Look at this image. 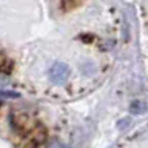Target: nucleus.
<instances>
[{"label": "nucleus", "mask_w": 148, "mask_h": 148, "mask_svg": "<svg viewBox=\"0 0 148 148\" xmlns=\"http://www.w3.org/2000/svg\"><path fill=\"white\" fill-rule=\"evenodd\" d=\"M79 2H80V0H60V6L68 11V9H71L73 6H76Z\"/></svg>", "instance_id": "20e7f679"}, {"label": "nucleus", "mask_w": 148, "mask_h": 148, "mask_svg": "<svg viewBox=\"0 0 148 148\" xmlns=\"http://www.w3.org/2000/svg\"><path fill=\"white\" fill-rule=\"evenodd\" d=\"M69 77V68L63 62H54L49 68V80L56 85H63Z\"/></svg>", "instance_id": "f257e3e1"}, {"label": "nucleus", "mask_w": 148, "mask_h": 148, "mask_svg": "<svg viewBox=\"0 0 148 148\" xmlns=\"http://www.w3.org/2000/svg\"><path fill=\"white\" fill-rule=\"evenodd\" d=\"M11 68H12L11 60H8V59H5L3 56H0V71L8 73V71H11Z\"/></svg>", "instance_id": "f03ea898"}, {"label": "nucleus", "mask_w": 148, "mask_h": 148, "mask_svg": "<svg viewBox=\"0 0 148 148\" xmlns=\"http://www.w3.org/2000/svg\"><path fill=\"white\" fill-rule=\"evenodd\" d=\"M18 97H20V94H18V92L0 90V99H18Z\"/></svg>", "instance_id": "7ed1b4c3"}]
</instances>
